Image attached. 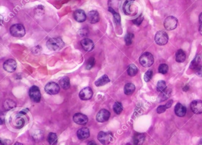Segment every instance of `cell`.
<instances>
[{"instance_id": "cell-26", "label": "cell", "mask_w": 202, "mask_h": 145, "mask_svg": "<svg viewBox=\"0 0 202 145\" xmlns=\"http://www.w3.org/2000/svg\"><path fill=\"white\" fill-rule=\"evenodd\" d=\"M23 114L19 113V115H17L15 119V126L18 128H21L24 125V119L22 117Z\"/></svg>"}, {"instance_id": "cell-24", "label": "cell", "mask_w": 202, "mask_h": 145, "mask_svg": "<svg viewBox=\"0 0 202 145\" xmlns=\"http://www.w3.org/2000/svg\"><path fill=\"white\" fill-rule=\"evenodd\" d=\"M186 58V53H184V52L183 50L180 49L177 52L176 55V60L177 62L183 63L185 61Z\"/></svg>"}, {"instance_id": "cell-9", "label": "cell", "mask_w": 202, "mask_h": 145, "mask_svg": "<svg viewBox=\"0 0 202 145\" xmlns=\"http://www.w3.org/2000/svg\"><path fill=\"white\" fill-rule=\"evenodd\" d=\"M17 63L13 59H8L3 64L4 69L8 73H13L17 69Z\"/></svg>"}, {"instance_id": "cell-45", "label": "cell", "mask_w": 202, "mask_h": 145, "mask_svg": "<svg viewBox=\"0 0 202 145\" xmlns=\"http://www.w3.org/2000/svg\"><path fill=\"white\" fill-rule=\"evenodd\" d=\"M188 89H189V87H188L187 85H186V86L183 88V90H184V91H187V90H188Z\"/></svg>"}, {"instance_id": "cell-42", "label": "cell", "mask_w": 202, "mask_h": 145, "mask_svg": "<svg viewBox=\"0 0 202 145\" xmlns=\"http://www.w3.org/2000/svg\"><path fill=\"white\" fill-rule=\"evenodd\" d=\"M87 145H97V144L94 142V141H93V140H92V141H90V142H89L88 143V144H87Z\"/></svg>"}, {"instance_id": "cell-33", "label": "cell", "mask_w": 202, "mask_h": 145, "mask_svg": "<svg viewBox=\"0 0 202 145\" xmlns=\"http://www.w3.org/2000/svg\"><path fill=\"white\" fill-rule=\"evenodd\" d=\"M134 38V35L132 33H128L124 37L125 43L127 46H130L132 43L133 39Z\"/></svg>"}, {"instance_id": "cell-41", "label": "cell", "mask_w": 202, "mask_h": 145, "mask_svg": "<svg viewBox=\"0 0 202 145\" xmlns=\"http://www.w3.org/2000/svg\"><path fill=\"white\" fill-rule=\"evenodd\" d=\"M172 104H173V100H168V101L165 105V106L167 107V109H169L172 106Z\"/></svg>"}, {"instance_id": "cell-37", "label": "cell", "mask_w": 202, "mask_h": 145, "mask_svg": "<svg viewBox=\"0 0 202 145\" xmlns=\"http://www.w3.org/2000/svg\"><path fill=\"white\" fill-rule=\"evenodd\" d=\"M143 20V17L142 15H140L137 18H136L135 20H133V23H134L135 24L137 25H139L140 24L142 23V22Z\"/></svg>"}, {"instance_id": "cell-32", "label": "cell", "mask_w": 202, "mask_h": 145, "mask_svg": "<svg viewBox=\"0 0 202 145\" xmlns=\"http://www.w3.org/2000/svg\"><path fill=\"white\" fill-rule=\"evenodd\" d=\"M167 88V85L165 81L164 80H160L156 85V90L159 92H161L163 91Z\"/></svg>"}, {"instance_id": "cell-20", "label": "cell", "mask_w": 202, "mask_h": 145, "mask_svg": "<svg viewBox=\"0 0 202 145\" xmlns=\"http://www.w3.org/2000/svg\"><path fill=\"white\" fill-rule=\"evenodd\" d=\"M145 140V136L143 133H136L133 139V144L135 145H142Z\"/></svg>"}, {"instance_id": "cell-1", "label": "cell", "mask_w": 202, "mask_h": 145, "mask_svg": "<svg viewBox=\"0 0 202 145\" xmlns=\"http://www.w3.org/2000/svg\"><path fill=\"white\" fill-rule=\"evenodd\" d=\"M47 47L51 51H57L62 49L65 46V43L62 38L54 37L48 40L46 43Z\"/></svg>"}, {"instance_id": "cell-48", "label": "cell", "mask_w": 202, "mask_h": 145, "mask_svg": "<svg viewBox=\"0 0 202 145\" xmlns=\"http://www.w3.org/2000/svg\"></svg>"}, {"instance_id": "cell-19", "label": "cell", "mask_w": 202, "mask_h": 145, "mask_svg": "<svg viewBox=\"0 0 202 145\" xmlns=\"http://www.w3.org/2000/svg\"><path fill=\"white\" fill-rule=\"evenodd\" d=\"M186 108L179 103L176 105L174 108L175 113L179 117L184 116L186 113Z\"/></svg>"}, {"instance_id": "cell-36", "label": "cell", "mask_w": 202, "mask_h": 145, "mask_svg": "<svg viewBox=\"0 0 202 145\" xmlns=\"http://www.w3.org/2000/svg\"><path fill=\"white\" fill-rule=\"evenodd\" d=\"M152 76H153L152 71L151 70H149L145 73V74L144 75V80L146 82H149L151 80V79L152 78Z\"/></svg>"}, {"instance_id": "cell-28", "label": "cell", "mask_w": 202, "mask_h": 145, "mask_svg": "<svg viewBox=\"0 0 202 145\" xmlns=\"http://www.w3.org/2000/svg\"><path fill=\"white\" fill-rule=\"evenodd\" d=\"M16 106V103L11 99H8L5 101L4 103V107L6 110H11Z\"/></svg>"}, {"instance_id": "cell-29", "label": "cell", "mask_w": 202, "mask_h": 145, "mask_svg": "<svg viewBox=\"0 0 202 145\" xmlns=\"http://www.w3.org/2000/svg\"><path fill=\"white\" fill-rule=\"evenodd\" d=\"M127 74H128V75L129 76H135L138 73V69L137 67L135 64H131L129 66V67L127 69Z\"/></svg>"}, {"instance_id": "cell-6", "label": "cell", "mask_w": 202, "mask_h": 145, "mask_svg": "<svg viewBox=\"0 0 202 145\" xmlns=\"http://www.w3.org/2000/svg\"><path fill=\"white\" fill-rule=\"evenodd\" d=\"M178 24V20L173 16H169L165 18L164 25L167 30L171 31L176 29Z\"/></svg>"}, {"instance_id": "cell-15", "label": "cell", "mask_w": 202, "mask_h": 145, "mask_svg": "<svg viewBox=\"0 0 202 145\" xmlns=\"http://www.w3.org/2000/svg\"><path fill=\"white\" fill-rule=\"evenodd\" d=\"M81 44L86 52H91L94 48L93 41L89 38H84L81 40Z\"/></svg>"}, {"instance_id": "cell-8", "label": "cell", "mask_w": 202, "mask_h": 145, "mask_svg": "<svg viewBox=\"0 0 202 145\" xmlns=\"http://www.w3.org/2000/svg\"><path fill=\"white\" fill-rule=\"evenodd\" d=\"M45 90L50 95H55L59 92L60 87L55 82H49L45 86Z\"/></svg>"}, {"instance_id": "cell-13", "label": "cell", "mask_w": 202, "mask_h": 145, "mask_svg": "<svg viewBox=\"0 0 202 145\" xmlns=\"http://www.w3.org/2000/svg\"><path fill=\"white\" fill-rule=\"evenodd\" d=\"M191 109L192 112L197 115H199L202 113V101L200 100H194L192 102Z\"/></svg>"}, {"instance_id": "cell-43", "label": "cell", "mask_w": 202, "mask_h": 145, "mask_svg": "<svg viewBox=\"0 0 202 145\" xmlns=\"http://www.w3.org/2000/svg\"><path fill=\"white\" fill-rule=\"evenodd\" d=\"M199 23L200 24H202V13L199 15Z\"/></svg>"}, {"instance_id": "cell-40", "label": "cell", "mask_w": 202, "mask_h": 145, "mask_svg": "<svg viewBox=\"0 0 202 145\" xmlns=\"http://www.w3.org/2000/svg\"><path fill=\"white\" fill-rule=\"evenodd\" d=\"M41 51V47H39V46H36L33 48V53L35 54H39V52H40Z\"/></svg>"}, {"instance_id": "cell-14", "label": "cell", "mask_w": 202, "mask_h": 145, "mask_svg": "<svg viewBox=\"0 0 202 145\" xmlns=\"http://www.w3.org/2000/svg\"><path fill=\"white\" fill-rule=\"evenodd\" d=\"M73 17L75 20H76L78 23H83L87 19V15L84 11L80 9L74 11Z\"/></svg>"}, {"instance_id": "cell-23", "label": "cell", "mask_w": 202, "mask_h": 145, "mask_svg": "<svg viewBox=\"0 0 202 145\" xmlns=\"http://www.w3.org/2000/svg\"><path fill=\"white\" fill-rule=\"evenodd\" d=\"M201 59H202L201 55L200 54L197 55L196 57L194 58V60L192 61V63L190 64V68L196 70L200 66L199 64H200V63L201 61Z\"/></svg>"}, {"instance_id": "cell-31", "label": "cell", "mask_w": 202, "mask_h": 145, "mask_svg": "<svg viewBox=\"0 0 202 145\" xmlns=\"http://www.w3.org/2000/svg\"><path fill=\"white\" fill-rule=\"evenodd\" d=\"M113 110L117 115H119L123 110V106L121 103L117 101L113 105Z\"/></svg>"}, {"instance_id": "cell-27", "label": "cell", "mask_w": 202, "mask_h": 145, "mask_svg": "<svg viewBox=\"0 0 202 145\" xmlns=\"http://www.w3.org/2000/svg\"><path fill=\"white\" fill-rule=\"evenodd\" d=\"M47 140L50 145H56L58 142V136L56 133L51 132L48 135Z\"/></svg>"}, {"instance_id": "cell-2", "label": "cell", "mask_w": 202, "mask_h": 145, "mask_svg": "<svg viewBox=\"0 0 202 145\" xmlns=\"http://www.w3.org/2000/svg\"><path fill=\"white\" fill-rule=\"evenodd\" d=\"M10 31L11 34L15 37H23L26 34L25 28L20 24H16L11 25Z\"/></svg>"}, {"instance_id": "cell-38", "label": "cell", "mask_w": 202, "mask_h": 145, "mask_svg": "<svg viewBox=\"0 0 202 145\" xmlns=\"http://www.w3.org/2000/svg\"><path fill=\"white\" fill-rule=\"evenodd\" d=\"M166 109H167V107L165 106H165H163V105L160 106L157 108L156 112L158 114H161V113H163L165 112Z\"/></svg>"}, {"instance_id": "cell-34", "label": "cell", "mask_w": 202, "mask_h": 145, "mask_svg": "<svg viewBox=\"0 0 202 145\" xmlns=\"http://www.w3.org/2000/svg\"><path fill=\"white\" fill-rule=\"evenodd\" d=\"M168 66L166 64H161L158 67L159 73L165 74L168 71Z\"/></svg>"}, {"instance_id": "cell-7", "label": "cell", "mask_w": 202, "mask_h": 145, "mask_svg": "<svg viewBox=\"0 0 202 145\" xmlns=\"http://www.w3.org/2000/svg\"><path fill=\"white\" fill-rule=\"evenodd\" d=\"M29 96L31 100L35 103H39L41 99V93L39 87L36 86H32L29 90Z\"/></svg>"}, {"instance_id": "cell-16", "label": "cell", "mask_w": 202, "mask_h": 145, "mask_svg": "<svg viewBox=\"0 0 202 145\" xmlns=\"http://www.w3.org/2000/svg\"><path fill=\"white\" fill-rule=\"evenodd\" d=\"M87 17L88 19V21L91 24H95L98 23L100 20V15L98 13V11L93 10L90 11L88 14H87Z\"/></svg>"}, {"instance_id": "cell-17", "label": "cell", "mask_w": 202, "mask_h": 145, "mask_svg": "<svg viewBox=\"0 0 202 145\" xmlns=\"http://www.w3.org/2000/svg\"><path fill=\"white\" fill-rule=\"evenodd\" d=\"M171 93H172V90L171 89L166 88L163 92H161V93L158 96V100L160 102H162L168 99L171 97Z\"/></svg>"}, {"instance_id": "cell-30", "label": "cell", "mask_w": 202, "mask_h": 145, "mask_svg": "<svg viewBox=\"0 0 202 145\" xmlns=\"http://www.w3.org/2000/svg\"><path fill=\"white\" fill-rule=\"evenodd\" d=\"M120 0H109L108 1V6L109 8H111L112 10H114L116 11L118 10L119 3Z\"/></svg>"}, {"instance_id": "cell-22", "label": "cell", "mask_w": 202, "mask_h": 145, "mask_svg": "<svg viewBox=\"0 0 202 145\" xmlns=\"http://www.w3.org/2000/svg\"><path fill=\"white\" fill-rule=\"evenodd\" d=\"M59 85L62 89L67 90L70 87V80L68 77H63L59 82Z\"/></svg>"}, {"instance_id": "cell-18", "label": "cell", "mask_w": 202, "mask_h": 145, "mask_svg": "<svg viewBox=\"0 0 202 145\" xmlns=\"http://www.w3.org/2000/svg\"><path fill=\"white\" fill-rule=\"evenodd\" d=\"M77 136L79 140H85L90 136V130L87 128H83L77 131Z\"/></svg>"}, {"instance_id": "cell-10", "label": "cell", "mask_w": 202, "mask_h": 145, "mask_svg": "<svg viewBox=\"0 0 202 145\" xmlns=\"http://www.w3.org/2000/svg\"><path fill=\"white\" fill-rule=\"evenodd\" d=\"M110 117V113L106 109L100 110L96 116V119L99 122L103 123L107 121Z\"/></svg>"}, {"instance_id": "cell-11", "label": "cell", "mask_w": 202, "mask_h": 145, "mask_svg": "<svg viewBox=\"0 0 202 145\" xmlns=\"http://www.w3.org/2000/svg\"><path fill=\"white\" fill-rule=\"evenodd\" d=\"M93 94V93L92 89L90 87H87L81 90L79 94V97L83 100H88L91 99Z\"/></svg>"}, {"instance_id": "cell-12", "label": "cell", "mask_w": 202, "mask_h": 145, "mask_svg": "<svg viewBox=\"0 0 202 145\" xmlns=\"http://www.w3.org/2000/svg\"><path fill=\"white\" fill-rule=\"evenodd\" d=\"M73 120L74 122L79 125H84L88 122V117L86 115L81 113H75L73 116Z\"/></svg>"}, {"instance_id": "cell-39", "label": "cell", "mask_w": 202, "mask_h": 145, "mask_svg": "<svg viewBox=\"0 0 202 145\" xmlns=\"http://www.w3.org/2000/svg\"><path fill=\"white\" fill-rule=\"evenodd\" d=\"M196 74L199 77H202V66H200L196 70Z\"/></svg>"}, {"instance_id": "cell-4", "label": "cell", "mask_w": 202, "mask_h": 145, "mask_svg": "<svg viewBox=\"0 0 202 145\" xmlns=\"http://www.w3.org/2000/svg\"><path fill=\"white\" fill-rule=\"evenodd\" d=\"M154 62V59L152 54L150 53H145L143 54L139 58V63L144 67H151Z\"/></svg>"}, {"instance_id": "cell-46", "label": "cell", "mask_w": 202, "mask_h": 145, "mask_svg": "<svg viewBox=\"0 0 202 145\" xmlns=\"http://www.w3.org/2000/svg\"><path fill=\"white\" fill-rule=\"evenodd\" d=\"M14 145H23V144L20 143V142H16V143Z\"/></svg>"}, {"instance_id": "cell-35", "label": "cell", "mask_w": 202, "mask_h": 145, "mask_svg": "<svg viewBox=\"0 0 202 145\" xmlns=\"http://www.w3.org/2000/svg\"><path fill=\"white\" fill-rule=\"evenodd\" d=\"M95 59L94 57H91L90 58L86 63V69L87 70H90L92 69L94 67V66L95 65Z\"/></svg>"}, {"instance_id": "cell-21", "label": "cell", "mask_w": 202, "mask_h": 145, "mask_svg": "<svg viewBox=\"0 0 202 145\" xmlns=\"http://www.w3.org/2000/svg\"><path fill=\"white\" fill-rule=\"evenodd\" d=\"M110 82V80L108 76L104 74L97 80V81L95 82V85L97 87H101L109 83Z\"/></svg>"}, {"instance_id": "cell-3", "label": "cell", "mask_w": 202, "mask_h": 145, "mask_svg": "<svg viewBox=\"0 0 202 145\" xmlns=\"http://www.w3.org/2000/svg\"><path fill=\"white\" fill-rule=\"evenodd\" d=\"M97 139L101 144L107 145L113 140V135L111 132L101 131L98 134Z\"/></svg>"}, {"instance_id": "cell-47", "label": "cell", "mask_w": 202, "mask_h": 145, "mask_svg": "<svg viewBox=\"0 0 202 145\" xmlns=\"http://www.w3.org/2000/svg\"><path fill=\"white\" fill-rule=\"evenodd\" d=\"M124 145H131L130 144H125Z\"/></svg>"}, {"instance_id": "cell-5", "label": "cell", "mask_w": 202, "mask_h": 145, "mask_svg": "<svg viewBox=\"0 0 202 145\" xmlns=\"http://www.w3.org/2000/svg\"><path fill=\"white\" fill-rule=\"evenodd\" d=\"M156 43L159 46H164L168 41V36L164 31H159L156 33L155 36Z\"/></svg>"}, {"instance_id": "cell-25", "label": "cell", "mask_w": 202, "mask_h": 145, "mask_svg": "<svg viewBox=\"0 0 202 145\" xmlns=\"http://www.w3.org/2000/svg\"><path fill=\"white\" fill-rule=\"evenodd\" d=\"M135 86L133 83H129L124 86V94L126 95H131L135 90Z\"/></svg>"}, {"instance_id": "cell-44", "label": "cell", "mask_w": 202, "mask_h": 145, "mask_svg": "<svg viewBox=\"0 0 202 145\" xmlns=\"http://www.w3.org/2000/svg\"><path fill=\"white\" fill-rule=\"evenodd\" d=\"M199 30L200 34L201 35H202V24H200V27H199Z\"/></svg>"}]
</instances>
